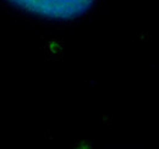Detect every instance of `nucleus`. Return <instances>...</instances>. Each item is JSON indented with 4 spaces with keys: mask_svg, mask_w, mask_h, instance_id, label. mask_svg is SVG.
Returning a JSON list of instances; mask_svg holds the SVG:
<instances>
[{
    "mask_svg": "<svg viewBox=\"0 0 159 149\" xmlns=\"http://www.w3.org/2000/svg\"><path fill=\"white\" fill-rule=\"evenodd\" d=\"M33 15L53 20H70L87 12L94 0H10Z\"/></svg>",
    "mask_w": 159,
    "mask_h": 149,
    "instance_id": "f257e3e1",
    "label": "nucleus"
}]
</instances>
